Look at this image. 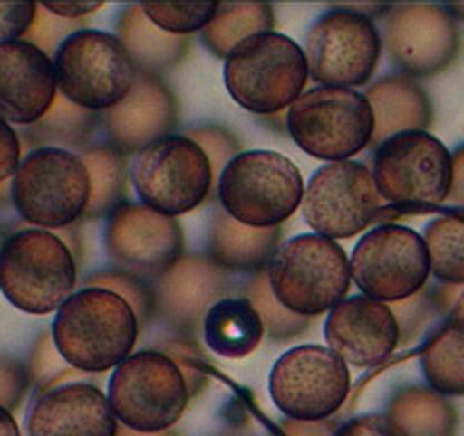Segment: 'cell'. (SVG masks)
Wrapping results in <instances>:
<instances>
[{
  "instance_id": "6da1fadb",
  "label": "cell",
  "mask_w": 464,
  "mask_h": 436,
  "mask_svg": "<svg viewBox=\"0 0 464 436\" xmlns=\"http://www.w3.org/2000/svg\"><path fill=\"white\" fill-rule=\"evenodd\" d=\"M140 330L135 311L121 296L84 287L57 309L51 335L69 366L82 373H105L130 357Z\"/></svg>"
},
{
  "instance_id": "7a4b0ae2",
  "label": "cell",
  "mask_w": 464,
  "mask_h": 436,
  "mask_svg": "<svg viewBox=\"0 0 464 436\" xmlns=\"http://www.w3.org/2000/svg\"><path fill=\"white\" fill-rule=\"evenodd\" d=\"M230 98L246 112L271 117L305 93L310 71L305 52L280 33H260L232 48L223 64Z\"/></svg>"
},
{
  "instance_id": "3957f363",
  "label": "cell",
  "mask_w": 464,
  "mask_h": 436,
  "mask_svg": "<svg viewBox=\"0 0 464 436\" xmlns=\"http://www.w3.org/2000/svg\"><path fill=\"white\" fill-rule=\"evenodd\" d=\"M75 282L73 251L48 230H21L0 248V291L25 314H57L73 296Z\"/></svg>"
},
{
  "instance_id": "277c9868",
  "label": "cell",
  "mask_w": 464,
  "mask_h": 436,
  "mask_svg": "<svg viewBox=\"0 0 464 436\" xmlns=\"http://www.w3.org/2000/svg\"><path fill=\"white\" fill-rule=\"evenodd\" d=\"M218 203L230 218L248 228H280L303 203L296 164L274 150H246L218 175Z\"/></svg>"
},
{
  "instance_id": "5b68a950",
  "label": "cell",
  "mask_w": 464,
  "mask_h": 436,
  "mask_svg": "<svg viewBox=\"0 0 464 436\" xmlns=\"http://www.w3.org/2000/svg\"><path fill=\"white\" fill-rule=\"evenodd\" d=\"M12 204L25 223L64 230L87 213L92 185L82 157L64 148H34L10 182Z\"/></svg>"
},
{
  "instance_id": "8992f818",
  "label": "cell",
  "mask_w": 464,
  "mask_h": 436,
  "mask_svg": "<svg viewBox=\"0 0 464 436\" xmlns=\"http://www.w3.org/2000/svg\"><path fill=\"white\" fill-rule=\"evenodd\" d=\"M269 287L289 311L305 318L334 309L351 287L348 255L337 242L321 234L289 239L271 260Z\"/></svg>"
},
{
  "instance_id": "52a82bcc",
  "label": "cell",
  "mask_w": 464,
  "mask_h": 436,
  "mask_svg": "<svg viewBox=\"0 0 464 436\" xmlns=\"http://www.w3.org/2000/svg\"><path fill=\"white\" fill-rule=\"evenodd\" d=\"M191 389L176 359L141 350L114 368L107 400L116 421L140 434L169 431L185 413Z\"/></svg>"
},
{
  "instance_id": "ba28073f",
  "label": "cell",
  "mask_w": 464,
  "mask_h": 436,
  "mask_svg": "<svg viewBox=\"0 0 464 436\" xmlns=\"http://www.w3.org/2000/svg\"><path fill=\"white\" fill-rule=\"evenodd\" d=\"M373 112L358 89H305L289 107L287 130L303 153L324 162H348L373 139Z\"/></svg>"
},
{
  "instance_id": "9c48e42d",
  "label": "cell",
  "mask_w": 464,
  "mask_h": 436,
  "mask_svg": "<svg viewBox=\"0 0 464 436\" xmlns=\"http://www.w3.org/2000/svg\"><path fill=\"white\" fill-rule=\"evenodd\" d=\"M57 91L73 105L102 114L128 98L140 71L116 34L73 33L55 52Z\"/></svg>"
},
{
  "instance_id": "30bf717a",
  "label": "cell",
  "mask_w": 464,
  "mask_h": 436,
  "mask_svg": "<svg viewBox=\"0 0 464 436\" xmlns=\"http://www.w3.org/2000/svg\"><path fill=\"white\" fill-rule=\"evenodd\" d=\"M373 180L382 200L403 212L444 204L453 182V153L428 132H403L378 146Z\"/></svg>"
},
{
  "instance_id": "8fae6325",
  "label": "cell",
  "mask_w": 464,
  "mask_h": 436,
  "mask_svg": "<svg viewBox=\"0 0 464 436\" xmlns=\"http://www.w3.org/2000/svg\"><path fill=\"white\" fill-rule=\"evenodd\" d=\"M303 52L310 78L321 87L358 89L381 64L382 34L372 16L353 7H337L312 25Z\"/></svg>"
},
{
  "instance_id": "7c38bea8",
  "label": "cell",
  "mask_w": 464,
  "mask_h": 436,
  "mask_svg": "<svg viewBox=\"0 0 464 436\" xmlns=\"http://www.w3.org/2000/svg\"><path fill=\"white\" fill-rule=\"evenodd\" d=\"M269 393L287 421L324 422L346 403L351 373L328 346H298L274 364Z\"/></svg>"
},
{
  "instance_id": "4fadbf2b",
  "label": "cell",
  "mask_w": 464,
  "mask_h": 436,
  "mask_svg": "<svg viewBox=\"0 0 464 436\" xmlns=\"http://www.w3.org/2000/svg\"><path fill=\"white\" fill-rule=\"evenodd\" d=\"M214 180L208 155L182 135L155 141L141 150L132 166V182L141 204L171 218L200 207Z\"/></svg>"
},
{
  "instance_id": "5bb4252c",
  "label": "cell",
  "mask_w": 464,
  "mask_h": 436,
  "mask_svg": "<svg viewBox=\"0 0 464 436\" xmlns=\"http://www.w3.org/2000/svg\"><path fill=\"white\" fill-rule=\"evenodd\" d=\"M348 264L362 296L385 305L417 296L430 278L426 242L403 225H378L364 234Z\"/></svg>"
},
{
  "instance_id": "9a60e30c",
  "label": "cell",
  "mask_w": 464,
  "mask_h": 436,
  "mask_svg": "<svg viewBox=\"0 0 464 436\" xmlns=\"http://www.w3.org/2000/svg\"><path fill=\"white\" fill-rule=\"evenodd\" d=\"M373 173L367 164H324L303 191L301 212L314 234L328 239H351L364 232L381 213Z\"/></svg>"
},
{
  "instance_id": "2e32d148",
  "label": "cell",
  "mask_w": 464,
  "mask_h": 436,
  "mask_svg": "<svg viewBox=\"0 0 464 436\" xmlns=\"http://www.w3.org/2000/svg\"><path fill=\"white\" fill-rule=\"evenodd\" d=\"M382 46L408 78L449 69L459 52V30L449 7L396 5L382 16Z\"/></svg>"
},
{
  "instance_id": "e0dca14e",
  "label": "cell",
  "mask_w": 464,
  "mask_h": 436,
  "mask_svg": "<svg viewBox=\"0 0 464 436\" xmlns=\"http://www.w3.org/2000/svg\"><path fill=\"white\" fill-rule=\"evenodd\" d=\"M182 228L141 203H123L107 216L105 251L114 264L137 278H160L182 260Z\"/></svg>"
},
{
  "instance_id": "ac0fdd59",
  "label": "cell",
  "mask_w": 464,
  "mask_h": 436,
  "mask_svg": "<svg viewBox=\"0 0 464 436\" xmlns=\"http://www.w3.org/2000/svg\"><path fill=\"white\" fill-rule=\"evenodd\" d=\"M325 346L355 368L387 362L401 346L399 323L390 305L367 296H353L328 311L324 325Z\"/></svg>"
},
{
  "instance_id": "d6986e66",
  "label": "cell",
  "mask_w": 464,
  "mask_h": 436,
  "mask_svg": "<svg viewBox=\"0 0 464 436\" xmlns=\"http://www.w3.org/2000/svg\"><path fill=\"white\" fill-rule=\"evenodd\" d=\"M55 64L25 39L0 46V118L10 126H34L57 100Z\"/></svg>"
},
{
  "instance_id": "ffe728a7",
  "label": "cell",
  "mask_w": 464,
  "mask_h": 436,
  "mask_svg": "<svg viewBox=\"0 0 464 436\" xmlns=\"http://www.w3.org/2000/svg\"><path fill=\"white\" fill-rule=\"evenodd\" d=\"M178 100L162 78L140 73L135 89L119 105L101 114L110 146L121 153H141L178 128Z\"/></svg>"
},
{
  "instance_id": "44dd1931",
  "label": "cell",
  "mask_w": 464,
  "mask_h": 436,
  "mask_svg": "<svg viewBox=\"0 0 464 436\" xmlns=\"http://www.w3.org/2000/svg\"><path fill=\"white\" fill-rule=\"evenodd\" d=\"M232 280L208 257H182L155 284V311L180 332H198L208 311L223 300Z\"/></svg>"
},
{
  "instance_id": "7402d4cb",
  "label": "cell",
  "mask_w": 464,
  "mask_h": 436,
  "mask_svg": "<svg viewBox=\"0 0 464 436\" xmlns=\"http://www.w3.org/2000/svg\"><path fill=\"white\" fill-rule=\"evenodd\" d=\"M30 436H116V421L107 395L93 384L75 382L44 391L28 413Z\"/></svg>"
},
{
  "instance_id": "603a6c76",
  "label": "cell",
  "mask_w": 464,
  "mask_h": 436,
  "mask_svg": "<svg viewBox=\"0 0 464 436\" xmlns=\"http://www.w3.org/2000/svg\"><path fill=\"white\" fill-rule=\"evenodd\" d=\"M373 112V146L403 132H426L432 123V105L421 84L408 75H390L367 89Z\"/></svg>"
},
{
  "instance_id": "cb8c5ba5",
  "label": "cell",
  "mask_w": 464,
  "mask_h": 436,
  "mask_svg": "<svg viewBox=\"0 0 464 436\" xmlns=\"http://www.w3.org/2000/svg\"><path fill=\"white\" fill-rule=\"evenodd\" d=\"M280 228H248L226 212L209 225L208 260L223 270H265L280 246Z\"/></svg>"
},
{
  "instance_id": "d4e9b609",
  "label": "cell",
  "mask_w": 464,
  "mask_h": 436,
  "mask_svg": "<svg viewBox=\"0 0 464 436\" xmlns=\"http://www.w3.org/2000/svg\"><path fill=\"white\" fill-rule=\"evenodd\" d=\"M116 37L132 57L140 73L158 75V78L164 71L173 69L189 48L187 37H173L150 24L141 5H128L123 10L116 25Z\"/></svg>"
},
{
  "instance_id": "484cf974",
  "label": "cell",
  "mask_w": 464,
  "mask_h": 436,
  "mask_svg": "<svg viewBox=\"0 0 464 436\" xmlns=\"http://www.w3.org/2000/svg\"><path fill=\"white\" fill-rule=\"evenodd\" d=\"M205 344L226 359H244L265 339V327L246 298H223L203 320Z\"/></svg>"
},
{
  "instance_id": "4316f807",
  "label": "cell",
  "mask_w": 464,
  "mask_h": 436,
  "mask_svg": "<svg viewBox=\"0 0 464 436\" xmlns=\"http://www.w3.org/2000/svg\"><path fill=\"white\" fill-rule=\"evenodd\" d=\"M421 368L440 395H464V309L455 311L421 350Z\"/></svg>"
},
{
  "instance_id": "83f0119b",
  "label": "cell",
  "mask_w": 464,
  "mask_h": 436,
  "mask_svg": "<svg viewBox=\"0 0 464 436\" xmlns=\"http://www.w3.org/2000/svg\"><path fill=\"white\" fill-rule=\"evenodd\" d=\"M84 168L89 173V207L84 218L96 221V218L110 216L116 207L126 203L128 194V157L114 146H89L80 153Z\"/></svg>"
},
{
  "instance_id": "f1b7e54d",
  "label": "cell",
  "mask_w": 464,
  "mask_h": 436,
  "mask_svg": "<svg viewBox=\"0 0 464 436\" xmlns=\"http://www.w3.org/2000/svg\"><path fill=\"white\" fill-rule=\"evenodd\" d=\"M390 418L405 436H453L455 409L432 389L410 386L399 391L390 404Z\"/></svg>"
},
{
  "instance_id": "f546056e",
  "label": "cell",
  "mask_w": 464,
  "mask_h": 436,
  "mask_svg": "<svg viewBox=\"0 0 464 436\" xmlns=\"http://www.w3.org/2000/svg\"><path fill=\"white\" fill-rule=\"evenodd\" d=\"M98 123H101V117L96 112H89V109L69 102L66 98L57 96L46 117L28 128L24 144L39 146V148L64 146V150H87V144L93 137Z\"/></svg>"
},
{
  "instance_id": "4dcf8cb0",
  "label": "cell",
  "mask_w": 464,
  "mask_h": 436,
  "mask_svg": "<svg viewBox=\"0 0 464 436\" xmlns=\"http://www.w3.org/2000/svg\"><path fill=\"white\" fill-rule=\"evenodd\" d=\"M430 273L449 287H464V212L440 213L423 230Z\"/></svg>"
},
{
  "instance_id": "1f68e13d",
  "label": "cell",
  "mask_w": 464,
  "mask_h": 436,
  "mask_svg": "<svg viewBox=\"0 0 464 436\" xmlns=\"http://www.w3.org/2000/svg\"><path fill=\"white\" fill-rule=\"evenodd\" d=\"M276 25L274 7L269 5H218L217 14L203 30V43L217 57L226 60L232 48L244 39L260 33H271Z\"/></svg>"
},
{
  "instance_id": "d6a6232c",
  "label": "cell",
  "mask_w": 464,
  "mask_h": 436,
  "mask_svg": "<svg viewBox=\"0 0 464 436\" xmlns=\"http://www.w3.org/2000/svg\"><path fill=\"white\" fill-rule=\"evenodd\" d=\"M246 300L251 302L253 309L260 316L265 335H269V339L289 341L310 330V318L294 314L287 307L280 305L278 298L274 296V291L269 287V273H266V269L257 270L251 278V282L246 287Z\"/></svg>"
},
{
  "instance_id": "836d02e7",
  "label": "cell",
  "mask_w": 464,
  "mask_h": 436,
  "mask_svg": "<svg viewBox=\"0 0 464 436\" xmlns=\"http://www.w3.org/2000/svg\"><path fill=\"white\" fill-rule=\"evenodd\" d=\"M144 14L162 33L173 37H187V34L203 33L214 19L218 3H191V5H160V3H144Z\"/></svg>"
},
{
  "instance_id": "e575fe53",
  "label": "cell",
  "mask_w": 464,
  "mask_h": 436,
  "mask_svg": "<svg viewBox=\"0 0 464 436\" xmlns=\"http://www.w3.org/2000/svg\"><path fill=\"white\" fill-rule=\"evenodd\" d=\"M87 287L107 289V291L121 296L130 305V309L135 311L141 330L149 325L150 316L155 314V289L144 278H137V275L126 273L121 269L102 270V273L92 275L87 280Z\"/></svg>"
},
{
  "instance_id": "d590c367",
  "label": "cell",
  "mask_w": 464,
  "mask_h": 436,
  "mask_svg": "<svg viewBox=\"0 0 464 436\" xmlns=\"http://www.w3.org/2000/svg\"><path fill=\"white\" fill-rule=\"evenodd\" d=\"M82 24L78 21H66L60 16L51 14L44 5H37V16H34V24L30 28V33L25 34V42L37 46L39 51L46 52L48 57L55 55L57 48L66 42L73 33H80Z\"/></svg>"
},
{
  "instance_id": "8d00e7d4",
  "label": "cell",
  "mask_w": 464,
  "mask_h": 436,
  "mask_svg": "<svg viewBox=\"0 0 464 436\" xmlns=\"http://www.w3.org/2000/svg\"><path fill=\"white\" fill-rule=\"evenodd\" d=\"M185 137H189L196 146L203 148V153L208 155L209 164H212L214 177L221 175L223 168L237 157L242 146H239V139L232 132H227L226 128H196V130L187 132Z\"/></svg>"
},
{
  "instance_id": "74e56055",
  "label": "cell",
  "mask_w": 464,
  "mask_h": 436,
  "mask_svg": "<svg viewBox=\"0 0 464 436\" xmlns=\"http://www.w3.org/2000/svg\"><path fill=\"white\" fill-rule=\"evenodd\" d=\"M432 307H435V298L426 291H419L417 296L394 302L392 311H394L396 323H399L401 344H410L412 339H417L419 332L423 330V325L430 318Z\"/></svg>"
},
{
  "instance_id": "f35d334b",
  "label": "cell",
  "mask_w": 464,
  "mask_h": 436,
  "mask_svg": "<svg viewBox=\"0 0 464 436\" xmlns=\"http://www.w3.org/2000/svg\"><path fill=\"white\" fill-rule=\"evenodd\" d=\"M30 371L25 364L0 353V407L14 412L21 407L30 386Z\"/></svg>"
},
{
  "instance_id": "ab89813d",
  "label": "cell",
  "mask_w": 464,
  "mask_h": 436,
  "mask_svg": "<svg viewBox=\"0 0 464 436\" xmlns=\"http://www.w3.org/2000/svg\"><path fill=\"white\" fill-rule=\"evenodd\" d=\"M37 16L34 3H0V46L21 42Z\"/></svg>"
},
{
  "instance_id": "60d3db41",
  "label": "cell",
  "mask_w": 464,
  "mask_h": 436,
  "mask_svg": "<svg viewBox=\"0 0 464 436\" xmlns=\"http://www.w3.org/2000/svg\"><path fill=\"white\" fill-rule=\"evenodd\" d=\"M334 436H405V431L390 416L364 413L337 427Z\"/></svg>"
},
{
  "instance_id": "b9f144b4",
  "label": "cell",
  "mask_w": 464,
  "mask_h": 436,
  "mask_svg": "<svg viewBox=\"0 0 464 436\" xmlns=\"http://www.w3.org/2000/svg\"><path fill=\"white\" fill-rule=\"evenodd\" d=\"M21 137L14 128L0 118V185H5L10 177H14L16 168L21 164Z\"/></svg>"
},
{
  "instance_id": "7bdbcfd3",
  "label": "cell",
  "mask_w": 464,
  "mask_h": 436,
  "mask_svg": "<svg viewBox=\"0 0 464 436\" xmlns=\"http://www.w3.org/2000/svg\"><path fill=\"white\" fill-rule=\"evenodd\" d=\"M44 7L60 19L78 21V24H82L93 12L102 10L101 3H44Z\"/></svg>"
},
{
  "instance_id": "ee69618b",
  "label": "cell",
  "mask_w": 464,
  "mask_h": 436,
  "mask_svg": "<svg viewBox=\"0 0 464 436\" xmlns=\"http://www.w3.org/2000/svg\"><path fill=\"white\" fill-rule=\"evenodd\" d=\"M446 203H449L455 212H464V146H459L453 153V182H450V191Z\"/></svg>"
},
{
  "instance_id": "f6af8a7d",
  "label": "cell",
  "mask_w": 464,
  "mask_h": 436,
  "mask_svg": "<svg viewBox=\"0 0 464 436\" xmlns=\"http://www.w3.org/2000/svg\"><path fill=\"white\" fill-rule=\"evenodd\" d=\"M0 436H21L14 413L7 412L5 407H0Z\"/></svg>"
},
{
  "instance_id": "bcb514c9",
  "label": "cell",
  "mask_w": 464,
  "mask_h": 436,
  "mask_svg": "<svg viewBox=\"0 0 464 436\" xmlns=\"http://www.w3.org/2000/svg\"><path fill=\"white\" fill-rule=\"evenodd\" d=\"M116 436H176V434H173V431H162V434H140V431H132L123 427V430H119V434Z\"/></svg>"
},
{
  "instance_id": "7dc6e473",
  "label": "cell",
  "mask_w": 464,
  "mask_h": 436,
  "mask_svg": "<svg viewBox=\"0 0 464 436\" xmlns=\"http://www.w3.org/2000/svg\"><path fill=\"white\" fill-rule=\"evenodd\" d=\"M449 12L453 16H458V19H462L464 21V5H453V7H449Z\"/></svg>"
},
{
  "instance_id": "c3c4849f",
  "label": "cell",
  "mask_w": 464,
  "mask_h": 436,
  "mask_svg": "<svg viewBox=\"0 0 464 436\" xmlns=\"http://www.w3.org/2000/svg\"><path fill=\"white\" fill-rule=\"evenodd\" d=\"M3 243H5V230L0 225V248H3Z\"/></svg>"
}]
</instances>
